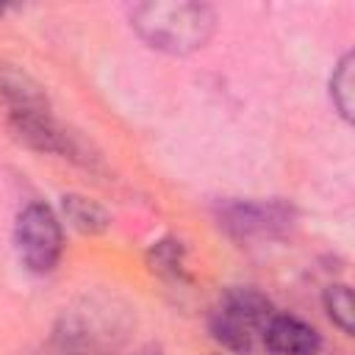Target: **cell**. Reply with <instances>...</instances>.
<instances>
[{"mask_svg":"<svg viewBox=\"0 0 355 355\" xmlns=\"http://www.w3.org/2000/svg\"><path fill=\"white\" fill-rule=\"evenodd\" d=\"M324 308L330 313V319L344 330V333H352V291L344 286V283H336V286H327L324 291Z\"/></svg>","mask_w":355,"mask_h":355,"instance_id":"cell-12","label":"cell"},{"mask_svg":"<svg viewBox=\"0 0 355 355\" xmlns=\"http://www.w3.org/2000/svg\"><path fill=\"white\" fill-rule=\"evenodd\" d=\"M0 105L14 114H33V111H50L44 89L19 67L0 61Z\"/></svg>","mask_w":355,"mask_h":355,"instance_id":"cell-8","label":"cell"},{"mask_svg":"<svg viewBox=\"0 0 355 355\" xmlns=\"http://www.w3.org/2000/svg\"><path fill=\"white\" fill-rule=\"evenodd\" d=\"M261 341L272 355H316L322 347L319 333L288 313H272Z\"/></svg>","mask_w":355,"mask_h":355,"instance_id":"cell-7","label":"cell"},{"mask_svg":"<svg viewBox=\"0 0 355 355\" xmlns=\"http://www.w3.org/2000/svg\"><path fill=\"white\" fill-rule=\"evenodd\" d=\"M64 214H67L69 225L78 227L80 233H103L108 227V214L97 202H92L80 194L64 197Z\"/></svg>","mask_w":355,"mask_h":355,"instance_id":"cell-9","label":"cell"},{"mask_svg":"<svg viewBox=\"0 0 355 355\" xmlns=\"http://www.w3.org/2000/svg\"><path fill=\"white\" fill-rule=\"evenodd\" d=\"M8 128H11L17 141H22L25 147H31L36 153L61 155V158H69L80 166H97L100 164L97 150L78 130L53 119L50 111L14 114V116H8Z\"/></svg>","mask_w":355,"mask_h":355,"instance_id":"cell-4","label":"cell"},{"mask_svg":"<svg viewBox=\"0 0 355 355\" xmlns=\"http://www.w3.org/2000/svg\"><path fill=\"white\" fill-rule=\"evenodd\" d=\"M17 247L22 261L28 263V269L33 272H50L58 258H61V247H64V236H61V222L53 214L50 205L44 202H31L19 211L17 216Z\"/></svg>","mask_w":355,"mask_h":355,"instance_id":"cell-5","label":"cell"},{"mask_svg":"<svg viewBox=\"0 0 355 355\" xmlns=\"http://www.w3.org/2000/svg\"><path fill=\"white\" fill-rule=\"evenodd\" d=\"M183 244L175 241V239H164V241H155L147 252V263L153 272L169 277V280H180L186 275L183 269Z\"/></svg>","mask_w":355,"mask_h":355,"instance_id":"cell-10","label":"cell"},{"mask_svg":"<svg viewBox=\"0 0 355 355\" xmlns=\"http://www.w3.org/2000/svg\"><path fill=\"white\" fill-rule=\"evenodd\" d=\"M355 58H352V53H347L341 61H338V67H336V72H333V78H330V97H333V105H336V111L349 122L352 119V86H355Z\"/></svg>","mask_w":355,"mask_h":355,"instance_id":"cell-11","label":"cell"},{"mask_svg":"<svg viewBox=\"0 0 355 355\" xmlns=\"http://www.w3.org/2000/svg\"><path fill=\"white\" fill-rule=\"evenodd\" d=\"M125 330V313L111 300L86 297L64 311L47 341V355H116Z\"/></svg>","mask_w":355,"mask_h":355,"instance_id":"cell-2","label":"cell"},{"mask_svg":"<svg viewBox=\"0 0 355 355\" xmlns=\"http://www.w3.org/2000/svg\"><path fill=\"white\" fill-rule=\"evenodd\" d=\"M269 300L255 288H233L211 313V336L230 352L250 355L272 319Z\"/></svg>","mask_w":355,"mask_h":355,"instance_id":"cell-3","label":"cell"},{"mask_svg":"<svg viewBox=\"0 0 355 355\" xmlns=\"http://www.w3.org/2000/svg\"><path fill=\"white\" fill-rule=\"evenodd\" d=\"M219 225L236 239L277 236L291 225V208L283 202H227L219 208Z\"/></svg>","mask_w":355,"mask_h":355,"instance_id":"cell-6","label":"cell"},{"mask_svg":"<svg viewBox=\"0 0 355 355\" xmlns=\"http://www.w3.org/2000/svg\"><path fill=\"white\" fill-rule=\"evenodd\" d=\"M214 8L202 3H139L130 25L155 50L186 55L200 50L214 33Z\"/></svg>","mask_w":355,"mask_h":355,"instance_id":"cell-1","label":"cell"}]
</instances>
